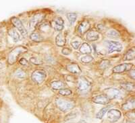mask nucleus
Here are the masks:
<instances>
[{"label": "nucleus", "mask_w": 135, "mask_h": 123, "mask_svg": "<svg viewBox=\"0 0 135 123\" xmlns=\"http://www.w3.org/2000/svg\"><path fill=\"white\" fill-rule=\"evenodd\" d=\"M28 51L27 48L24 47H18L16 48H14L13 50H11L9 53L8 59V62L9 65H13L17 61L19 57Z\"/></svg>", "instance_id": "f257e3e1"}, {"label": "nucleus", "mask_w": 135, "mask_h": 123, "mask_svg": "<svg viewBox=\"0 0 135 123\" xmlns=\"http://www.w3.org/2000/svg\"><path fill=\"white\" fill-rule=\"evenodd\" d=\"M47 78V73L44 70H35L31 75V79L35 84H41Z\"/></svg>", "instance_id": "f03ea898"}, {"label": "nucleus", "mask_w": 135, "mask_h": 123, "mask_svg": "<svg viewBox=\"0 0 135 123\" xmlns=\"http://www.w3.org/2000/svg\"><path fill=\"white\" fill-rule=\"evenodd\" d=\"M55 103L59 109L61 111H67L74 107V104L70 101L65 100L64 99L57 98L55 101Z\"/></svg>", "instance_id": "7ed1b4c3"}, {"label": "nucleus", "mask_w": 135, "mask_h": 123, "mask_svg": "<svg viewBox=\"0 0 135 123\" xmlns=\"http://www.w3.org/2000/svg\"><path fill=\"white\" fill-rule=\"evenodd\" d=\"M108 47V53H112L114 52H121L123 49L122 44L119 42L112 40L105 41Z\"/></svg>", "instance_id": "20e7f679"}, {"label": "nucleus", "mask_w": 135, "mask_h": 123, "mask_svg": "<svg viewBox=\"0 0 135 123\" xmlns=\"http://www.w3.org/2000/svg\"><path fill=\"white\" fill-rule=\"evenodd\" d=\"M11 22L12 23V24L15 26V28L18 29V30L20 32V34L23 37H25V36L27 35V30H26V29L24 26L23 24L20 21V19L18 18L17 17H12L11 18Z\"/></svg>", "instance_id": "39448f33"}, {"label": "nucleus", "mask_w": 135, "mask_h": 123, "mask_svg": "<svg viewBox=\"0 0 135 123\" xmlns=\"http://www.w3.org/2000/svg\"><path fill=\"white\" fill-rule=\"evenodd\" d=\"M91 88V82L85 78H81L78 82V89L82 93H86Z\"/></svg>", "instance_id": "423d86ee"}, {"label": "nucleus", "mask_w": 135, "mask_h": 123, "mask_svg": "<svg viewBox=\"0 0 135 123\" xmlns=\"http://www.w3.org/2000/svg\"><path fill=\"white\" fill-rule=\"evenodd\" d=\"M107 112H108V120L112 123L118 121L122 116V113L119 110L110 109Z\"/></svg>", "instance_id": "0eeeda50"}, {"label": "nucleus", "mask_w": 135, "mask_h": 123, "mask_svg": "<svg viewBox=\"0 0 135 123\" xmlns=\"http://www.w3.org/2000/svg\"><path fill=\"white\" fill-rule=\"evenodd\" d=\"M104 95L108 98L109 100L113 99L118 98L121 95V92L119 90L114 88H109L104 90Z\"/></svg>", "instance_id": "6e6552de"}, {"label": "nucleus", "mask_w": 135, "mask_h": 123, "mask_svg": "<svg viewBox=\"0 0 135 123\" xmlns=\"http://www.w3.org/2000/svg\"><path fill=\"white\" fill-rule=\"evenodd\" d=\"M132 63H122L120 65L115 66L113 69V72L114 73H121L123 72L127 71L132 69L133 67Z\"/></svg>", "instance_id": "1a4fd4ad"}, {"label": "nucleus", "mask_w": 135, "mask_h": 123, "mask_svg": "<svg viewBox=\"0 0 135 123\" xmlns=\"http://www.w3.org/2000/svg\"><path fill=\"white\" fill-rule=\"evenodd\" d=\"M90 28H91V24H90L89 22L84 20V21H83L79 24L78 28H77V32L80 34L83 35L89 31Z\"/></svg>", "instance_id": "9d476101"}, {"label": "nucleus", "mask_w": 135, "mask_h": 123, "mask_svg": "<svg viewBox=\"0 0 135 123\" xmlns=\"http://www.w3.org/2000/svg\"><path fill=\"white\" fill-rule=\"evenodd\" d=\"M92 101L96 104L103 105L108 104L109 102V100L108 99V98L104 94H100L97 95V96H95L92 98Z\"/></svg>", "instance_id": "9b49d317"}, {"label": "nucleus", "mask_w": 135, "mask_h": 123, "mask_svg": "<svg viewBox=\"0 0 135 123\" xmlns=\"http://www.w3.org/2000/svg\"><path fill=\"white\" fill-rule=\"evenodd\" d=\"M43 18H44V16L41 14H38L34 16L28 23V26H29L30 28H33L35 27L38 23L41 22Z\"/></svg>", "instance_id": "f8f14e48"}, {"label": "nucleus", "mask_w": 135, "mask_h": 123, "mask_svg": "<svg viewBox=\"0 0 135 123\" xmlns=\"http://www.w3.org/2000/svg\"><path fill=\"white\" fill-rule=\"evenodd\" d=\"M64 21L61 17H56L53 22V27L57 31H61L64 29Z\"/></svg>", "instance_id": "ddd939ff"}, {"label": "nucleus", "mask_w": 135, "mask_h": 123, "mask_svg": "<svg viewBox=\"0 0 135 123\" xmlns=\"http://www.w3.org/2000/svg\"><path fill=\"white\" fill-rule=\"evenodd\" d=\"M66 69L73 74H78L81 72V69L76 63H72L66 66Z\"/></svg>", "instance_id": "4468645a"}, {"label": "nucleus", "mask_w": 135, "mask_h": 123, "mask_svg": "<svg viewBox=\"0 0 135 123\" xmlns=\"http://www.w3.org/2000/svg\"><path fill=\"white\" fill-rule=\"evenodd\" d=\"M55 43L58 47H64L66 43V39L63 32H60L55 38Z\"/></svg>", "instance_id": "2eb2a0df"}, {"label": "nucleus", "mask_w": 135, "mask_h": 123, "mask_svg": "<svg viewBox=\"0 0 135 123\" xmlns=\"http://www.w3.org/2000/svg\"><path fill=\"white\" fill-rule=\"evenodd\" d=\"M79 50L82 54H84V55H90L92 53V49L91 46L86 43H83L81 46H80Z\"/></svg>", "instance_id": "dca6fc26"}, {"label": "nucleus", "mask_w": 135, "mask_h": 123, "mask_svg": "<svg viewBox=\"0 0 135 123\" xmlns=\"http://www.w3.org/2000/svg\"><path fill=\"white\" fill-rule=\"evenodd\" d=\"M86 38L87 40L91 41V42L96 41L97 40H99V32H97V31H89V32H88L87 34H86Z\"/></svg>", "instance_id": "f3484780"}, {"label": "nucleus", "mask_w": 135, "mask_h": 123, "mask_svg": "<svg viewBox=\"0 0 135 123\" xmlns=\"http://www.w3.org/2000/svg\"><path fill=\"white\" fill-rule=\"evenodd\" d=\"M120 86L127 91H133L134 90V84L132 82H122L120 84Z\"/></svg>", "instance_id": "a211bd4d"}, {"label": "nucleus", "mask_w": 135, "mask_h": 123, "mask_svg": "<svg viewBox=\"0 0 135 123\" xmlns=\"http://www.w3.org/2000/svg\"><path fill=\"white\" fill-rule=\"evenodd\" d=\"M135 57V50L134 48L132 47L131 49H129L125 54V56L124 57V61H132L134 59Z\"/></svg>", "instance_id": "6ab92c4d"}, {"label": "nucleus", "mask_w": 135, "mask_h": 123, "mask_svg": "<svg viewBox=\"0 0 135 123\" xmlns=\"http://www.w3.org/2000/svg\"><path fill=\"white\" fill-rule=\"evenodd\" d=\"M51 86L54 90H61L64 89L65 87V84L61 81H53L51 82Z\"/></svg>", "instance_id": "aec40b11"}, {"label": "nucleus", "mask_w": 135, "mask_h": 123, "mask_svg": "<svg viewBox=\"0 0 135 123\" xmlns=\"http://www.w3.org/2000/svg\"><path fill=\"white\" fill-rule=\"evenodd\" d=\"M8 34H9V36L12 37V38L13 39L14 42H15V43H17V42L18 40H20V38H21L20 34L17 32L16 30H14V29H10V30L8 31Z\"/></svg>", "instance_id": "412c9836"}, {"label": "nucleus", "mask_w": 135, "mask_h": 123, "mask_svg": "<svg viewBox=\"0 0 135 123\" xmlns=\"http://www.w3.org/2000/svg\"><path fill=\"white\" fill-rule=\"evenodd\" d=\"M134 99H132L131 100L128 101L126 103L124 104L122 106V108L126 110H134Z\"/></svg>", "instance_id": "4be33fe9"}, {"label": "nucleus", "mask_w": 135, "mask_h": 123, "mask_svg": "<svg viewBox=\"0 0 135 123\" xmlns=\"http://www.w3.org/2000/svg\"><path fill=\"white\" fill-rule=\"evenodd\" d=\"M30 38L31 40L34 41V42H37V43H40L41 41L43 40V38L42 37L41 35L39 33L37 32H33L30 35Z\"/></svg>", "instance_id": "5701e85b"}, {"label": "nucleus", "mask_w": 135, "mask_h": 123, "mask_svg": "<svg viewBox=\"0 0 135 123\" xmlns=\"http://www.w3.org/2000/svg\"><path fill=\"white\" fill-rule=\"evenodd\" d=\"M111 106H107V107H105V108H101L97 114H96V117H97V119H101L104 116V115L105 114V113L110 109Z\"/></svg>", "instance_id": "b1692460"}, {"label": "nucleus", "mask_w": 135, "mask_h": 123, "mask_svg": "<svg viewBox=\"0 0 135 123\" xmlns=\"http://www.w3.org/2000/svg\"><path fill=\"white\" fill-rule=\"evenodd\" d=\"M68 20L69 21V22L70 23V24H73L74 22H76L77 19V14L76 13H68L67 15H66Z\"/></svg>", "instance_id": "393cba45"}, {"label": "nucleus", "mask_w": 135, "mask_h": 123, "mask_svg": "<svg viewBox=\"0 0 135 123\" xmlns=\"http://www.w3.org/2000/svg\"><path fill=\"white\" fill-rule=\"evenodd\" d=\"M106 35L108 36L109 38H118L120 37V32L117 31L116 30H114V29H112V30H110L108 31L107 33H106Z\"/></svg>", "instance_id": "a878e982"}, {"label": "nucleus", "mask_w": 135, "mask_h": 123, "mask_svg": "<svg viewBox=\"0 0 135 123\" xmlns=\"http://www.w3.org/2000/svg\"><path fill=\"white\" fill-rule=\"evenodd\" d=\"M94 60L93 57L90 55H86L80 57V61L84 63H89Z\"/></svg>", "instance_id": "bb28decb"}, {"label": "nucleus", "mask_w": 135, "mask_h": 123, "mask_svg": "<svg viewBox=\"0 0 135 123\" xmlns=\"http://www.w3.org/2000/svg\"><path fill=\"white\" fill-rule=\"evenodd\" d=\"M110 61L109 60L103 59L101 61L99 64V67L102 69H105L110 66Z\"/></svg>", "instance_id": "cd10ccee"}, {"label": "nucleus", "mask_w": 135, "mask_h": 123, "mask_svg": "<svg viewBox=\"0 0 135 123\" xmlns=\"http://www.w3.org/2000/svg\"><path fill=\"white\" fill-rule=\"evenodd\" d=\"M59 94L63 96H70V95L72 94V90H70V89L64 88L59 90Z\"/></svg>", "instance_id": "c85d7f7f"}, {"label": "nucleus", "mask_w": 135, "mask_h": 123, "mask_svg": "<svg viewBox=\"0 0 135 123\" xmlns=\"http://www.w3.org/2000/svg\"><path fill=\"white\" fill-rule=\"evenodd\" d=\"M15 75L18 78H20V79H24V78H26V74L24 71L22 70H18L16 71V72L15 73Z\"/></svg>", "instance_id": "c756f323"}, {"label": "nucleus", "mask_w": 135, "mask_h": 123, "mask_svg": "<svg viewBox=\"0 0 135 123\" xmlns=\"http://www.w3.org/2000/svg\"><path fill=\"white\" fill-rule=\"evenodd\" d=\"M29 61L32 64L35 65H41L42 63V61L37 57H31L29 59Z\"/></svg>", "instance_id": "7c9ffc66"}, {"label": "nucleus", "mask_w": 135, "mask_h": 123, "mask_svg": "<svg viewBox=\"0 0 135 123\" xmlns=\"http://www.w3.org/2000/svg\"><path fill=\"white\" fill-rule=\"evenodd\" d=\"M71 46L72 47V48H74V49H78V48L80 47V43L79 41H73L70 43Z\"/></svg>", "instance_id": "2f4dec72"}, {"label": "nucleus", "mask_w": 135, "mask_h": 123, "mask_svg": "<svg viewBox=\"0 0 135 123\" xmlns=\"http://www.w3.org/2000/svg\"><path fill=\"white\" fill-rule=\"evenodd\" d=\"M19 63L23 66L29 65V63H28V61L25 58H21V59L19 60Z\"/></svg>", "instance_id": "473e14b6"}, {"label": "nucleus", "mask_w": 135, "mask_h": 123, "mask_svg": "<svg viewBox=\"0 0 135 123\" xmlns=\"http://www.w3.org/2000/svg\"><path fill=\"white\" fill-rule=\"evenodd\" d=\"M71 52H72V50L70 49H69V48L67 47L63 48L62 50H61V53L64 55H69L71 53Z\"/></svg>", "instance_id": "72a5a7b5"}, {"label": "nucleus", "mask_w": 135, "mask_h": 123, "mask_svg": "<svg viewBox=\"0 0 135 123\" xmlns=\"http://www.w3.org/2000/svg\"><path fill=\"white\" fill-rule=\"evenodd\" d=\"M129 76H130L132 79H134V78H135L134 69L130 70V71H129Z\"/></svg>", "instance_id": "f704fd0d"}]
</instances>
